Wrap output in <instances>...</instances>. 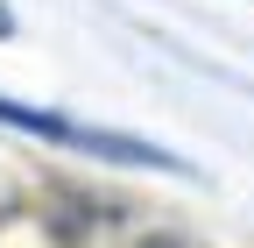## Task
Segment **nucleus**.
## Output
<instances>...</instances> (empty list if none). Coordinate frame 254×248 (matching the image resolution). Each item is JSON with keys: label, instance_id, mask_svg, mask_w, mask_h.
<instances>
[{"label": "nucleus", "instance_id": "2", "mask_svg": "<svg viewBox=\"0 0 254 248\" xmlns=\"http://www.w3.org/2000/svg\"><path fill=\"white\" fill-rule=\"evenodd\" d=\"M7 28H14V14H7V7H0V36H7Z\"/></svg>", "mask_w": 254, "mask_h": 248}, {"label": "nucleus", "instance_id": "1", "mask_svg": "<svg viewBox=\"0 0 254 248\" xmlns=\"http://www.w3.org/2000/svg\"><path fill=\"white\" fill-rule=\"evenodd\" d=\"M0 121H7V128L43 135V142H71V149H92V156H113V163H155V170H170V156H163V149L127 142V135H99V128H78V121L43 114V107H14V100H0Z\"/></svg>", "mask_w": 254, "mask_h": 248}]
</instances>
